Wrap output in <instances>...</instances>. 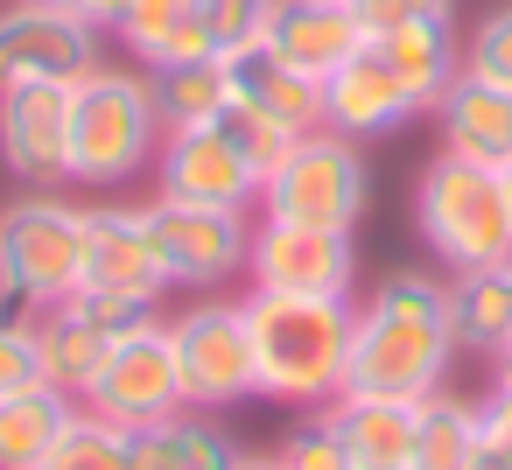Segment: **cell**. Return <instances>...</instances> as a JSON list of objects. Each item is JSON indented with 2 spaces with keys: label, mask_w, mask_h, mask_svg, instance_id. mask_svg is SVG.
Listing matches in <instances>:
<instances>
[{
  "label": "cell",
  "mask_w": 512,
  "mask_h": 470,
  "mask_svg": "<svg viewBox=\"0 0 512 470\" xmlns=\"http://www.w3.org/2000/svg\"><path fill=\"white\" fill-rule=\"evenodd\" d=\"M246 337H253V393L281 407H330L351 365V316L358 295H274L246 288Z\"/></svg>",
  "instance_id": "cell-2"
},
{
  "label": "cell",
  "mask_w": 512,
  "mask_h": 470,
  "mask_svg": "<svg viewBox=\"0 0 512 470\" xmlns=\"http://www.w3.org/2000/svg\"><path fill=\"white\" fill-rule=\"evenodd\" d=\"M414 232L435 253L442 274H477V267H505L512 260V204H505V176L463 155H435L414 176Z\"/></svg>",
  "instance_id": "cell-4"
},
{
  "label": "cell",
  "mask_w": 512,
  "mask_h": 470,
  "mask_svg": "<svg viewBox=\"0 0 512 470\" xmlns=\"http://www.w3.org/2000/svg\"><path fill=\"white\" fill-rule=\"evenodd\" d=\"M372 204V169H365V141L316 127L295 134V148L267 169L260 183V218H288V225H323V232H358Z\"/></svg>",
  "instance_id": "cell-5"
},
{
  "label": "cell",
  "mask_w": 512,
  "mask_h": 470,
  "mask_svg": "<svg viewBox=\"0 0 512 470\" xmlns=\"http://www.w3.org/2000/svg\"><path fill=\"white\" fill-rule=\"evenodd\" d=\"M141 71H162V64H190V57H211V36H204V15L197 0H134L127 22L113 29Z\"/></svg>",
  "instance_id": "cell-24"
},
{
  "label": "cell",
  "mask_w": 512,
  "mask_h": 470,
  "mask_svg": "<svg viewBox=\"0 0 512 470\" xmlns=\"http://www.w3.org/2000/svg\"><path fill=\"white\" fill-rule=\"evenodd\" d=\"M0 288L43 309L71 302L85 288V204H64L57 190H22L0 204Z\"/></svg>",
  "instance_id": "cell-6"
},
{
  "label": "cell",
  "mask_w": 512,
  "mask_h": 470,
  "mask_svg": "<svg viewBox=\"0 0 512 470\" xmlns=\"http://www.w3.org/2000/svg\"><path fill=\"white\" fill-rule=\"evenodd\" d=\"M239 470H274V456H253V449H246V463H239Z\"/></svg>",
  "instance_id": "cell-39"
},
{
  "label": "cell",
  "mask_w": 512,
  "mask_h": 470,
  "mask_svg": "<svg viewBox=\"0 0 512 470\" xmlns=\"http://www.w3.org/2000/svg\"><path fill=\"white\" fill-rule=\"evenodd\" d=\"M78 407H92L120 428H155V421L183 414L190 400H183V372H176V351H169V316L113 337V351H106V365H99V379L85 386Z\"/></svg>",
  "instance_id": "cell-8"
},
{
  "label": "cell",
  "mask_w": 512,
  "mask_h": 470,
  "mask_svg": "<svg viewBox=\"0 0 512 470\" xmlns=\"http://www.w3.org/2000/svg\"><path fill=\"white\" fill-rule=\"evenodd\" d=\"M351 15H358L365 36H386L414 15H456V0H351Z\"/></svg>",
  "instance_id": "cell-34"
},
{
  "label": "cell",
  "mask_w": 512,
  "mask_h": 470,
  "mask_svg": "<svg viewBox=\"0 0 512 470\" xmlns=\"http://www.w3.org/2000/svg\"><path fill=\"white\" fill-rule=\"evenodd\" d=\"M449 316H456V351L498 358L512 344V267L449 274Z\"/></svg>",
  "instance_id": "cell-26"
},
{
  "label": "cell",
  "mask_w": 512,
  "mask_h": 470,
  "mask_svg": "<svg viewBox=\"0 0 512 470\" xmlns=\"http://www.w3.org/2000/svg\"><path fill=\"white\" fill-rule=\"evenodd\" d=\"M463 71L512 92V0H498V8H484L463 36Z\"/></svg>",
  "instance_id": "cell-30"
},
{
  "label": "cell",
  "mask_w": 512,
  "mask_h": 470,
  "mask_svg": "<svg viewBox=\"0 0 512 470\" xmlns=\"http://www.w3.org/2000/svg\"><path fill=\"white\" fill-rule=\"evenodd\" d=\"M106 351H113V337H106L92 316H78L71 302L43 309V323H36V372H43V386H57V393H71V400H85V386L99 379Z\"/></svg>",
  "instance_id": "cell-23"
},
{
  "label": "cell",
  "mask_w": 512,
  "mask_h": 470,
  "mask_svg": "<svg viewBox=\"0 0 512 470\" xmlns=\"http://www.w3.org/2000/svg\"><path fill=\"white\" fill-rule=\"evenodd\" d=\"M0 169L29 190L71 183V85L0 92Z\"/></svg>",
  "instance_id": "cell-13"
},
{
  "label": "cell",
  "mask_w": 512,
  "mask_h": 470,
  "mask_svg": "<svg viewBox=\"0 0 512 470\" xmlns=\"http://www.w3.org/2000/svg\"><path fill=\"white\" fill-rule=\"evenodd\" d=\"M232 99L260 106V113L281 120L288 134H316V127H323V78H302V71H288V64L267 57V50L232 57Z\"/></svg>",
  "instance_id": "cell-22"
},
{
  "label": "cell",
  "mask_w": 512,
  "mask_h": 470,
  "mask_svg": "<svg viewBox=\"0 0 512 470\" xmlns=\"http://www.w3.org/2000/svg\"><path fill=\"white\" fill-rule=\"evenodd\" d=\"M372 50L393 64V78L407 85V99L421 113H435V99L463 78V36H456V15H414L386 36H372Z\"/></svg>",
  "instance_id": "cell-18"
},
{
  "label": "cell",
  "mask_w": 512,
  "mask_h": 470,
  "mask_svg": "<svg viewBox=\"0 0 512 470\" xmlns=\"http://www.w3.org/2000/svg\"><path fill=\"white\" fill-rule=\"evenodd\" d=\"M239 463H246L239 435L204 407H183L155 428H134V470H239Z\"/></svg>",
  "instance_id": "cell-20"
},
{
  "label": "cell",
  "mask_w": 512,
  "mask_h": 470,
  "mask_svg": "<svg viewBox=\"0 0 512 470\" xmlns=\"http://www.w3.org/2000/svg\"><path fill=\"white\" fill-rule=\"evenodd\" d=\"M155 197L260 218V169L232 148V134H225L218 120H204V127H169L162 148H155Z\"/></svg>",
  "instance_id": "cell-10"
},
{
  "label": "cell",
  "mask_w": 512,
  "mask_h": 470,
  "mask_svg": "<svg viewBox=\"0 0 512 470\" xmlns=\"http://www.w3.org/2000/svg\"><path fill=\"white\" fill-rule=\"evenodd\" d=\"M169 351H176L190 407L225 414V407L253 400V337H246V309L232 295H197L190 309H176L169 316Z\"/></svg>",
  "instance_id": "cell-7"
},
{
  "label": "cell",
  "mask_w": 512,
  "mask_h": 470,
  "mask_svg": "<svg viewBox=\"0 0 512 470\" xmlns=\"http://www.w3.org/2000/svg\"><path fill=\"white\" fill-rule=\"evenodd\" d=\"M85 281L141 288V295L169 288L155 232H148V204H85Z\"/></svg>",
  "instance_id": "cell-16"
},
{
  "label": "cell",
  "mask_w": 512,
  "mask_h": 470,
  "mask_svg": "<svg viewBox=\"0 0 512 470\" xmlns=\"http://www.w3.org/2000/svg\"><path fill=\"white\" fill-rule=\"evenodd\" d=\"M456 365V316H449V274L393 267L372 295H358L351 316V365L344 393H386V400H428L449 386Z\"/></svg>",
  "instance_id": "cell-1"
},
{
  "label": "cell",
  "mask_w": 512,
  "mask_h": 470,
  "mask_svg": "<svg viewBox=\"0 0 512 470\" xmlns=\"http://www.w3.org/2000/svg\"><path fill=\"white\" fill-rule=\"evenodd\" d=\"M484 449V393L435 386L414 407V470H470Z\"/></svg>",
  "instance_id": "cell-21"
},
{
  "label": "cell",
  "mask_w": 512,
  "mask_h": 470,
  "mask_svg": "<svg viewBox=\"0 0 512 470\" xmlns=\"http://www.w3.org/2000/svg\"><path fill=\"white\" fill-rule=\"evenodd\" d=\"M246 288L274 295H358V239L288 218H253L246 246Z\"/></svg>",
  "instance_id": "cell-11"
},
{
  "label": "cell",
  "mask_w": 512,
  "mask_h": 470,
  "mask_svg": "<svg viewBox=\"0 0 512 470\" xmlns=\"http://www.w3.org/2000/svg\"><path fill=\"white\" fill-rule=\"evenodd\" d=\"M218 127H225V134H232V148H239V155H246V162L260 169V183H267V169H274V162H281V155L295 148V134H288L281 120H267L260 106H246V99H225Z\"/></svg>",
  "instance_id": "cell-31"
},
{
  "label": "cell",
  "mask_w": 512,
  "mask_h": 470,
  "mask_svg": "<svg viewBox=\"0 0 512 470\" xmlns=\"http://www.w3.org/2000/svg\"><path fill=\"white\" fill-rule=\"evenodd\" d=\"M421 106L407 99V85L393 78V64L365 43L358 57H344L330 78H323V127L351 134V141H379V134H400Z\"/></svg>",
  "instance_id": "cell-14"
},
{
  "label": "cell",
  "mask_w": 512,
  "mask_h": 470,
  "mask_svg": "<svg viewBox=\"0 0 512 470\" xmlns=\"http://www.w3.org/2000/svg\"><path fill=\"white\" fill-rule=\"evenodd\" d=\"M71 309H78V316H92L106 337H127V330H141V323H155V316H162V295H141V288H99V281H85V288L71 295Z\"/></svg>",
  "instance_id": "cell-32"
},
{
  "label": "cell",
  "mask_w": 512,
  "mask_h": 470,
  "mask_svg": "<svg viewBox=\"0 0 512 470\" xmlns=\"http://www.w3.org/2000/svg\"><path fill=\"white\" fill-rule=\"evenodd\" d=\"M372 36L358 29L351 0H274V22L260 36L267 57H281L302 78H330L344 57H358Z\"/></svg>",
  "instance_id": "cell-15"
},
{
  "label": "cell",
  "mask_w": 512,
  "mask_h": 470,
  "mask_svg": "<svg viewBox=\"0 0 512 470\" xmlns=\"http://www.w3.org/2000/svg\"><path fill=\"white\" fill-rule=\"evenodd\" d=\"M43 470H134V428L78 407L71 428L57 435V449L43 456Z\"/></svg>",
  "instance_id": "cell-28"
},
{
  "label": "cell",
  "mask_w": 512,
  "mask_h": 470,
  "mask_svg": "<svg viewBox=\"0 0 512 470\" xmlns=\"http://www.w3.org/2000/svg\"><path fill=\"white\" fill-rule=\"evenodd\" d=\"M197 15H204V36H211V57H246L260 50L267 22H274V0H197Z\"/></svg>",
  "instance_id": "cell-29"
},
{
  "label": "cell",
  "mask_w": 512,
  "mask_h": 470,
  "mask_svg": "<svg viewBox=\"0 0 512 470\" xmlns=\"http://www.w3.org/2000/svg\"><path fill=\"white\" fill-rule=\"evenodd\" d=\"M64 8H78V15H85L99 36H113V29L127 22V8H134V0H64Z\"/></svg>",
  "instance_id": "cell-36"
},
{
  "label": "cell",
  "mask_w": 512,
  "mask_h": 470,
  "mask_svg": "<svg viewBox=\"0 0 512 470\" xmlns=\"http://www.w3.org/2000/svg\"><path fill=\"white\" fill-rule=\"evenodd\" d=\"M484 435L512 442V386H484Z\"/></svg>",
  "instance_id": "cell-37"
},
{
  "label": "cell",
  "mask_w": 512,
  "mask_h": 470,
  "mask_svg": "<svg viewBox=\"0 0 512 470\" xmlns=\"http://www.w3.org/2000/svg\"><path fill=\"white\" fill-rule=\"evenodd\" d=\"M71 414H78V400L43 386V379L8 393V400H0V470H43V456L57 449Z\"/></svg>",
  "instance_id": "cell-25"
},
{
  "label": "cell",
  "mask_w": 512,
  "mask_h": 470,
  "mask_svg": "<svg viewBox=\"0 0 512 470\" xmlns=\"http://www.w3.org/2000/svg\"><path fill=\"white\" fill-rule=\"evenodd\" d=\"M470 470H512V442L484 435V449H477V463H470Z\"/></svg>",
  "instance_id": "cell-38"
},
{
  "label": "cell",
  "mask_w": 512,
  "mask_h": 470,
  "mask_svg": "<svg viewBox=\"0 0 512 470\" xmlns=\"http://www.w3.org/2000/svg\"><path fill=\"white\" fill-rule=\"evenodd\" d=\"M148 232L162 253L169 288H197L218 295L232 274H246V246H253V218L246 211H204V204H148Z\"/></svg>",
  "instance_id": "cell-12"
},
{
  "label": "cell",
  "mask_w": 512,
  "mask_h": 470,
  "mask_svg": "<svg viewBox=\"0 0 512 470\" xmlns=\"http://www.w3.org/2000/svg\"><path fill=\"white\" fill-rule=\"evenodd\" d=\"M267 456H274V470H351V456H344L337 428L323 421V407H309V421H295Z\"/></svg>",
  "instance_id": "cell-33"
},
{
  "label": "cell",
  "mask_w": 512,
  "mask_h": 470,
  "mask_svg": "<svg viewBox=\"0 0 512 470\" xmlns=\"http://www.w3.org/2000/svg\"><path fill=\"white\" fill-rule=\"evenodd\" d=\"M435 127H442V148L463 162H484V169L512 162V92H498L470 71L435 99Z\"/></svg>",
  "instance_id": "cell-19"
},
{
  "label": "cell",
  "mask_w": 512,
  "mask_h": 470,
  "mask_svg": "<svg viewBox=\"0 0 512 470\" xmlns=\"http://www.w3.org/2000/svg\"><path fill=\"white\" fill-rule=\"evenodd\" d=\"M36 379H43L36 372V337L15 330V323H0V400L22 393V386H36Z\"/></svg>",
  "instance_id": "cell-35"
},
{
  "label": "cell",
  "mask_w": 512,
  "mask_h": 470,
  "mask_svg": "<svg viewBox=\"0 0 512 470\" xmlns=\"http://www.w3.org/2000/svg\"><path fill=\"white\" fill-rule=\"evenodd\" d=\"M162 113H155V78L141 64H92L71 85V183L113 190L155 169L162 148Z\"/></svg>",
  "instance_id": "cell-3"
},
{
  "label": "cell",
  "mask_w": 512,
  "mask_h": 470,
  "mask_svg": "<svg viewBox=\"0 0 512 470\" xmlns=\"http://www.w3.org/2000/svg\"><path fill=\"white\" fill-rule=\"evenodd\" d=\"M414 407L421 400H386V393H337L323 421L337 428L351 470H414Z\"/></svg>",
  "instance_id": "cell-17"
},
{
  "label": "cell",
  "mask_w": 512,
  "mask_h": 470,
  "mask_svg": "<svg viewBox=\"0 0 512 470\" xmlns=\"http://www.w3.org/2000/svg\"><path fill=\"white\" fill-rule=\"evenodd\" d=\"M498 176H505V204H512V162H505V169H498Z\"/></svg>",
  "instance_id": "cell-40"
},
{
  "label": "cell",
  "mask_w": 512,
  "mask_h": 470,
  "mask_svg": "<svg viewBox=\"0 0 512 470\" xmlns=\"http://www.w3.org/2000/svg\"><path fill=\"white\" fill-rule=\"evenodd\" d=\"M99 64V29L64 0H8L0 8V92L78 85Z\"/></svg>",
  "instance_id": "cell-9"
},
{
  "label": "cell",
  "mask_w": 512,
  "mask_h": 470,
  "mask_svg": "<svg viewBox=\"0 0 512 470\" xmlns=\"http://www.w3.org/2000/svg\"><path fill=\"white\" fill-rule=\"evenodd\" d=\"M148 78H155V113H162V127H204V120H218L225 99H232V64H225V57L162 64V71H148Z\"/></svg>",
  "instance_id": "cell-27"
}]
</instances>
